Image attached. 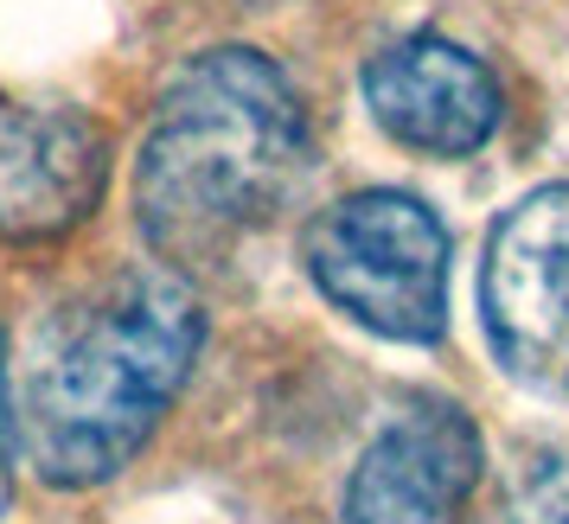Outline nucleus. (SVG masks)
I'll list each match as a JSON object with an SVG mask.
<instances>
[{
	"instance_id": "obj_1",
	"label": "nucleus",
	"mask_w": 569,
	"mask_h": 524,
	"mask_svg": "<svg viewBox=\"0 0 569 524\" xmlns=\"http://www.w3.org/2000/svg\"><path fill=\"white\" fill-rule=\"evenodd\" d=\"M206 352V308L180 269L129 262L32 326L13 377L20 454L46 486H103L154 442Z\"/></svg>"
},
{
	"instance_id": "obj_2",
	"label": "nucleus",
	"mask_w": 569,
	"mask_h": 524,
	"mask_svg": "<svg viewBox=\"0 0 569 524\" xmlns=\"http://www.w3.org/2000/svg\"><path fill=\"white\" fill-rule=\"evenodd\" d=\"M313 173V122L276 58L250 46L186 58L154 97L134 160V224L167 269H218L269 231Z\"/></svg>"
},
{
	"instance_id": "obj_3",
	"label": "nucleus",
	"mask_w": 569,
	"mask_h": 524,
	"mask_svg": "<svg viewBox=\"0 0 569 524\" xmlns=\"http://www.w3.org/2000/svg\"><path fill=\"white\" fill-rule=\"evenodd\" d=\"M448 224L397 185H365L320 205L301 231V269L327 308L390 345L448 333Z\"/></svg>"
},
{
	"instance_id": "obj_4",
	"label": "nucleus",
	"mask_w": 569,
	"mask_h": 524,
	"mask_svg": "<svg viewBox=\"0 0 569 524\" xmlns=\"http://www.w3.org/2000/svg\"><path fill=\"white\" fill-rule=\"evenodd\" d=\"M473 308L499 371L531 391H569V185H538L492 218Z\"/></svg>"
},
{
	"instance_id": "obj_5",
	"label": "nucleus",
	"mask_w": 569,
	"mask_h": 524,
	"mask_svg": "<svg viewBox=\"0 0 569 524\" xmlns=\"http://www.w3.org/2000/svg\"><path fill=\"white\" fill-rule=\"evenodd\" d=\"M487 467L480 429L448 396H416L371 435L346 480V524H467Z\"/></svg>"
},
{
	"instance_id": "obj_6",
	"label": "nucleus",
	"mask_w": 569,
	"mask_h": 524,
	"mask_svg": "<svg viewBox=\"0 0 569 524\" xmlns=\"http://www.w3.org/2000/svg\"><path fill=\"white\" fill-rule=\"evenodd\" d=\"M365 109L397 148L429 160H467L499 134L506 90L480 52L441 32H410L365 64Z\"/></svg>"
},
{
	"instance_id": "obj_7",
	"label": "nucleus",
	"mask_w": 569,
	"mask_h": 524,
	"mask_svg": "<svg viewBox=\"0 0 569 524\" xmlns=\"http://www.w3.org/2000/svg\"><path fill=\"white\" fill-rule=\"evenodd\" d=\"M109 129L71 103L0 109V243H58L103 205Z\"/></svg>"
},
{
	"instance_id": "obj_8",
	"label": "nucleus",
	"mask_w": 569,
	"mask_h": 524,
	"mask_svg": "<svg viewBox=\"0 0 569 524\" xmlns=\"http://www.w3.org/2000/svg\"><path fill=\"white\" fill-rule=\"evenodd\" d=\"M512 524H569V454H531L512 486Z\"/></svg>"
},
{
	"instance_id": "obj_9",
	"label": "nucleus",
	"mask_w": 569,
	"mask_h": 524,
	"mask_svg": "<svg viewBox=\"0 0 569 524\" xmlns=\"http://www.w3.org/2000/svg\"><path fill=\"white\" fill-rule=\"evenodd\" d=\"M13 454H20V416H13V371H7V345H0V518L13 505Z\"/></svg>"
}]
</instances>
